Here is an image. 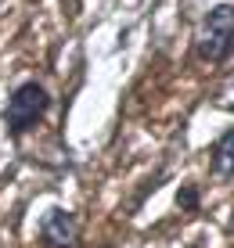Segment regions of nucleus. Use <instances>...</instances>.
<instances>
[{"label": "nucleus", "instance_id": "1", "mask_svg": "<svg viewBox=\"0 0 234 248\" xmlns=\"http://www.w3.org/2000/svg\"><path fill=\"white\" fill-rule=\"evenodd\" d=\"M195 54L202 62H227L234 54V7L231 4H216L205 11V18L195 29Z\"/></svg>", "mask_w": 234, "mask_h": 248}, {"label": "nucleus", "instance_id": "2", "mask_svg": "<svg viewBox=\"0 0 234 248\" xmlns=\"http://www.w3.org/2000/svg\"><path fill=\"white\" fill-rule=\"evenodd\" d=\"M47 108H50V93H47L43 83L29 79V83H22V87H15L11 97H7V105H4L7 133H11V137L29 133L33 126H40V119L47 115Z\"/></svg>", "mask_w": 234, "mask_h": 248}, {"label": "nucleus", "instance_id": "4", "mask_svg": "<svg viewBox=\"0 0 234 248\" xmlns=\"http://www.w3.org/2000/svg\"><path fill=\"white\" fill-rule=\"evenodd\" d=\"M213 176L216 180H231L234 176V126L227 133L220 137V140H216V148H213Z\"/></svg>", "mask_w": 234, "mask_h": 248}, {"label": "nucleus", "instance_id": "3", "mask_svg": "<svg viewBox=\"0 0 234 248\" xmlns=\"http://www.w3.org/2000/svg\"><path fill=\"white\" fill-rule=\"evenodd\" d=\"M40 241L47 248H76L80 241V223L65 209H47L40 219Z\"/></svg>", "mask_w": 234, "mask_h": 248}]
</instances>
